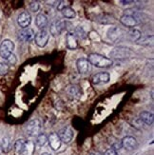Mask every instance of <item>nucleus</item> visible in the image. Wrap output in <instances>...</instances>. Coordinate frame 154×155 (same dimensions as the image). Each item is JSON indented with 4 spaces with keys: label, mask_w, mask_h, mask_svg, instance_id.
Masks as SVG:
<instances>
[{
    "label": "nucleus",
    "mask_w": 154,
    "mask_h": 155,
    "mask_svg": "<svg viewBox=\"0 0 154 155\" xmlns=\"http://www.w3.org/2000/svg\"><path fill=\"white\" fill-rule=\"evenodd\" d=\"M48 142L50 144V147H51V149L52 150H58L60 149V147H61V140H60L59 136H58V134L55 133V132H51L49 137H48Z\"/></svg>",
    "instance_id": "ddd939ff"
},
{
    "label": "nucleus",
    "mask_w": 154,
    "mask_h": 155,
    "mask_svg": "<svg viewBox=\"0 0 154 155\" xmlns=\"http://www.w3.org/2000/svg\"><path fill=\"white\" fill-rule=\"evenodd\" d=\"M10 71V66L6 62H0V75H6L8 74Z\"/></svg>",
    "instance_id": "b1692460"
},
{
    "label": "nucleus",
    "mask_w": 154,
    "mask_h": 155,
    "mask_svg": "<svg viewBox=\"0 0 154 155\" xmlns=\"http://www.w3.org/2000/svg\"><path fill=\"white\" fill-rule=\"evenodd\" d=\"M139 119L140 121L146 125V126H151L153 124V120H154V116H153V113L149 112V111H142L140 113L139 115Z\"/></svg>",
    "instance_id": "2eb2a0df"
},
{
    "label": "nucleus",
    "mask_w": 154,
    "mask_h": 155,
    "mask_svg": "<svg viewBox=\"0 0 154 155\" xmlns=\"http://www.w3.org/2000/svg\"><path fill=\"white\" fill-rule=\"evenodd\" d=\"M87 59L90 65H93L96 68H109L113 64V61L110 58L100 53H90Z\"/></svg>",
    "instance_id": "f257e3e1"
},
{
    "label": "nucleus",
    "mask_w": 154,
    "mask_h": 155,
    "mask_svg": "<svg viewBox=\"0 0 154 155\" xmlns=\"http://www.w3.org/2000/svg\"><path fill=\"white\" fill-rule=\"evenodd\" d=\"M90 155H95V152H92V153H90Z\"/></svg>",
    "instance_id": "7c9ffc66"
},
{
    "label": "nucleus",
    "mask_w": 154,
    "mask_h": 155,
    "mask_svg": "<svg viewBox=\"0 0 154 155\" xmlns=\"http://www.w3.org/2000/svg\"><path fill=\"white\" fill-rule=\"evenodd\" d=\"M34 31L32 29L27 28V29H23L21 31H19L18 33V39L21 42H31L34 39Z\"/></svg>",
    "instance_id": "6e6552de"
},
{
    "label": "nucleus",
    "mask_w": 154,
    "mask_h": 155,
    "mask_svg": "<svg viewBox=\"0 0 154 155\" xmlns=\"http://www.w3.org/2000/svg\"><path fill=\"white\" fill-rule=\"evenodd\" d=\"M129 36L131 40H133V41H138V40L142 37V33L140 31H138L136 29H133V30L129 31Z\"/></svg>",
    "instance_id": "5701e85b"
},
{
    "label": "nucleus",
    "mask_w": 154,
    "mask_h": 155,
    "mask_svg": "<svg viewBox=\"0 0 154 155\" xmlns=\"http://www.w3.org/2000/svg\"><path fill=\"white\" fill-rule=\"evenodd\" d=\"M6 63L8 64L9 66H11V65H15V63H16V57H15V54H11L8 59L6 60Z\"/></svg>",
    "instance_id": "a878e982"
},
{
    "label": "nucleus",
    "mask_w": 154,
    "mask_h": 155,
    "mask_svg": "<svg viewBox=\"0 0 154 155\" xmlns=\"http://www.w3.org/2000/svg\"><path fill=\"white\" fill-rule=\"evenodd\" d=\"M31 22V15L29 12H22L17 17V23L22 29H27Z\"/></svg>",
    "instance_id": "1a4fd4ad"
},
{
    "label": "nucleus",
    "mask_w": 154,
    "mask_h": 155,
    "mask_svg": "<svg viewBox=\"0 0 154 155\" xmlns=\"http://www.w3.org/2000/svg\"><path fill=\"white\" fill-rule=\"evenodd\" d=\"M0 147L3 152L7 153L9 152L11 149V139L9 137H4L1 140V143H0Z\"/></svg>",
    "instance_id": "a211bd4d"
},
{
    "label": "nucleus",
    "mask_w": 154,
    "mask_h": 155,
    "mask_svg": "<svg viewBox=\"0 0 154 155\" xmlns=\"http://www.w3.org/2000/svg\"><path fill=\"white\" fill-rule=\"evenodd\" d=\"M103 155H119V154L117 153V151L113 150L112 149H109L105 151V153Z\"/></svg>",
    "instance_id": "bb28decb"
},
{
    "label": "nucleus",
    "mask_w": 154,
    "mask_h": 155,
    "mask_svg": "<svg viewBox=\"0 0 154 155\" xmlns=\"http://www.w3.org/2000/svg\"><path fill=\"white\" fill-rule=\"evenodd\" d=\"M121 3H124L123 5H128V4H130V3H133V1H120Z\"/></svg>",
    "instance_id": "cd10ccee"
},
{
    "label": "nucleus",
    "mask_w": 154,
    "mask_h": 155,
    "mask_svg": "<svg viewBox=\"0 0 154 155\" xmlns=\"http://www.w3.org/2000/svg\"><path fill=\"white\" fill-rule=\"evenodd\" d=\"M66 45L67 48L70 50H76L78 47V42L75 35H73L71 32H69L68 35H66Z\"/></svg>",
    "instance_id": "4468645a"
},
{
    "label": "nucleus",
    "mask_w": 154,
    "mask_h": 155,
    "mask_svg": "<svg viewBox=\"0 0 154 155\" xmlns=\"http://www.w3.org/2000/svg\"><path fill=\"white\" fill-rule=\"evenodd\" d=\"M57 134H58L60 140H61V142H63L65 144H69L70 141L72 140L73 135H74L73 130H71V127H63V129H61V130H59V132Z\"/></svg>",
    "instance_id": "39448f33"
},
{
    "label": "nucleus",
    "mask_w": 154,
    "mask_h": 155,
    "mask_svg": "<svg viewBox=\"0 0 154 155\" xmlns=\"http://www.w3.org/2000/svg\"><path fill=\"white\" fill-rule=\"evenodd\" d=\"M95 155H103V154H101V153H99V152H95Z\"/></svg>",
    "instance_id": "c756f323"
},
{
    "label": "nucleus",
    "mask_w": 154,
    "mask_h": 155,
    "mask_svg": "<svg viewBox=\"0 0 154 155\" xmlns=\"http://www.w3.org/2000/svg\"><path fill=\"white\" fill-rule=\"evenodd\" d=\"M35 25L38 29L45 30L47 25H48V17L44 13H38L35 18Z\"/></svg>",
    "instance_id": "dca6fc26"
},
{
    "label": "nucleus",
    "mask_w": 154,
    "mask_h": 155,
    "mask_svg": "<svg viewBox=\"0 0 154 155\" xmlns=\"http://www.w3.org/2000/svg\"><path fill=\"white\" fill-rule=\"evenodd\" d=\"M41 155H51V153H49V152H43Z\"/></svg>",
    "instance_id": "c85d7f7f"
},
{
    "label": "nucleus",
    "mask_w": 154,
    "mask_h": 155,
    "mask_svg": "<svg viewBox=\"0 0 154 155\" xmlns=\"http://www.w3.org/2000/svg\"><path fill=\"white\" fill-rule=\"evenodd\" d=\"M39 8H40V5H39V2L37 1H32L31 2L30 4V9L32 12H37L39 11Z\"/></svg>",
    "instance_id": "393cba45"
},
{
    "label": "nucleus",
    "mask_w": 154,
    "mask_h": 155,
    "mask_svg": "<svg viewBox=\"0 0 154 155\" xmlns=\"http://www.w3.org/2000/svg\"><path fill=\"white\" fill-rule=\"evenodd\" d=\"M110 79V75L109 72H99L96 73V74L92 77L91 81L93 85H103V84H106Z\"/></svg>",
    "instance_id": "9d476101"
},
{
    "label": "nucleus",
    "mask_w": 154,
    "mask_h": 155,
    "mask_svg": "<svg viewBox=\"0 0 154 155\" xmlns=\"http://www.w3.org/2000/svg\"><path fill=\"white\" fill-rule=\"evenodd\" d=\"M66 29V22L64 20H56L50 27V31L52 36L60 35Z\"/></svg>",
    "instance_id": "423d86ee"
},
{
    "label": "nucleus",
    "mask_w": 154,
    "mask_h": 155,
    "mask_svg": "<svg viewBox=\"0 0 154 155\" xmlns=\"http://www.w3.org/2000/svg\"><path fill=\"white\" fill-rule=\"evenodd\" d=\"M33 151H34V144H33V142H31V141L27 140L22 155H31Z\"/></svg>",
    "instance_id": "aec40b11"
},
{
    "label": "nucleus",
    "mask_w": 154,
    "mask_h": 155,
    "mask_svg": "<svg viewBox=\"0 0 154 155\" xmlns=\"http://www.w3.org/2000/svg\"><path fill=\"white\" fill-rule=\"evenodd\" d=\"M49 39H50V35H49V31L47 30H40L34 35L35 44L38 47H40V48H44V47L48 44Z\"/></svg>",
    "instance_id": "20e7f679"
},
{
    "label": "nucleus",
    "mask_w": 154,
    "mask_h": 155,
    "mask_svg": "<svg viewBox=\"0 0 154 155\" xmlns=\"http://www.w3.org/2000/svg\"><path fill=\"white\" fill-rule=\"evenodd\" d=\"M40 129H41V124H40L39 120L33 119V120H31L30 122L26 125L25 130H26V133L28 134V136L34 137L39 134Z\"/></svg>",
    "instance_id": "7ed1b4c3"
},
{
    "label": "nucleus",
    "mask_w": 154,
    "mask_h": 155,
    "mask_svg": "<svg viewBox=\"0 0 154 155\" xmlns=\"http://www.w3.org/2000/svg\"><path fill=\"white\" fill-rule=\"evenodd\" d=\"M68 92L70 95H71L72 97H79L81 95V91H80L79 87L76 85H71L69 87L68 89Z\"/></svg>",
    "instance_id": "4be33fe9"
},
{
    "label": "nucleus",
    "mask_w": 154,
    "mask_h": 155,
    "mask_svg": "<svg viewBox=\"0 0 154 155\" xmlns=\"http://www.w3.org/2000/svg\"><path fill=\"white\" fill-rule=\"evenodd\" d=\"M61 12H62L63 16L65 18H68V19H72V18H74L75 15H76L75 11L73 10L71 7H70V6H67L66 8H64L61 11Z\"/></svg>",
    "instance_id": "6ab92c4d"
},
{
    "label": "nucleus",
    "mask_w": 154,
    "mask_h": 155,
    "mask_svg": "<svg viewBox=\"0 0 154 155\" xmlns=\"http://www.w3.org/2000/svg\"><path fill=\"white\" fill-rule=\"evenodd\" d=\"M15 50V43L10 39H5L0 44V57L7 60L11 54Z\"/></svg>",
    "instance_id": "f03ea898"
},
{
    "label": "nucleus",
    "mask_w": 154,
    "mask_h": 155,
    "mask_svg": "<svg viewBox=\"0 0 154 155\" xmlns=\"http://www.w3.org/2000/svg\"><path fill=\"white\" fill-rule=\"evenodd\" d=\"M76 67H77V71L80 74H86L90 71V64L88 61L87 58H79L76 61Z\"/></svg>",
    "instance_id": "9b49d317"
},
{
    "label": "nucleus",
    "mask_w": 154,
    "mask_h": 155,
    "mask_svg": "<svg viewBox=\"0 0 154 155\" xmlns=\"http://www.w3.org/2000/svg\"><path fill=\"white\" fill-rule=\"evenodd\" d=\"M121 146L126 150H132L136 149L138 143H137V140L133 136H126L121 141Z\"/></svg>",
    "instance_id": "f8f14e48"
},
{
    "label": "nucleus",
    "mask_w": 154,
    "mask_h": 155,
    "mask_svg": "<svg viewBox=\"0 0 154 155\" xmlns=\"http://www.w3.org/2000/svg\"><path fill=\"white\" fill-rule=\"evenodd\" d=\"M47 142H48V136H47L45 133H39L38 135L36 136L35 144L38 147H43V146H45Z\"/></svg>",
    "instance_id": "412c9836"
},
{
    "label": "nucleus",
    "mask_w": 154,
    "mask_h": 155,
    "mask_svg": "<svg viewBox=\"0 0 154 155\" xmlns=\"http://www.w3.org/2000/svg\"><path fill=\"white\" fill-rule=\"evenodd\" d=\"M120 22L128 28H134L139 24L137 17L133 15H129V13H125L124 15H122L120 18Z\"/></svg>",
    "instance_id": "0eeeda50"
},
{
    "label": "nucleus",
    "mask_w": 154,
    "mask_h": 155,
    "mask_svg": "<svg viewBox=\"0 0 154 155\" xmlns=\"http://www.w3.org/2000/svg\"><path fill=\"white\" fill-rule=\"evenodd\" d=\"M26 139H18L15 141V155H22L23 150H24V147L26 144Z\"/></svg>",
    "instance_id": "f3484780"
}]
</instances>
